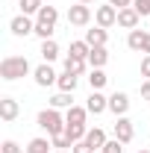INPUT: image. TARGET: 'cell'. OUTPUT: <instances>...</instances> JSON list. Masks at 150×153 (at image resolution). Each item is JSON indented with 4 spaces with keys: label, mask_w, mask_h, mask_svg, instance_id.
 Segmentation results:
<instances>
[{
    "label": "cell",
    "mask_w": 150,
    "mask_h": 153,
    "mask_svg": "<svg viewBox=\"0 0 150 153\" xmlns=\"http://www.w3.org/2000/svg\"><path fill=\"white\" fill-rule=\"evenodd\" d=\"M36 121H38V127L50 135V138H53V135H65V127H68V121H65V118L59 115V109H53V106L41 109Z\"/></svg>",
    "instance_id": "1"
},
{
    "label": "cell",
    "mask_w": 150,
    "mask_h": 153,
    "mask_svg": "<svg viewBox=\"0 0 150 153\" xmlns=\"http://www.w3.org/2000/svg\"><path fill=\"white\" fill-rule=\"evenodd\" d=\"M30 74V62L27 56H6L0 62V76L6 79V82H12V79H21V76Z\"/></svg>",
    "instance_id": "2"
},
{
    "label": "cell",
    "mask_w": 150,
    "mask_h": 153,
    "mask_svg": "<svg viewBox=\"0 0 150 153\" xmlns=\"http://www.w3.org/2000/svg\"><path fill=\"white\" fill-rule=\"evenodd\" d=\"M127 47L135 50V53L150 56V33H144V30H130V36H127Z\"/></svg>",
    "instance_id": "3"
},
{
    "label": "cell",
    "mask_w": 150,
    "mask_h": 153,
    "mask_svg": "<svg viewBox=\"0 0 150 153\" xmlns=\"http://www.w3.org/2000/svg\"><path fill=\"white\" fill-rule=\"evenodd\" d=\"M94 21H97V27L109 30V27H115V24H118V9H115L112 3L97 6V9H94Z\"/></svg>",
    "instance_id": "4"
},
{
    "label": "cell",
    "mask_w": 150,
    "mask_h": 153,
    "mask_svg": "<svg viewBox=\"0 0 150 153\" xmlns=\"http://www.w3.org/2000/svg\"><path fill=\"white\" fill-rule=\"evenodd\" d=\"M88 21H91V6L74 3V6L68 9V24H74V27H88Z\"/></svg>",
    "instance_id": "5"
},
{
    "label": "cell",
    "mask_w": 150,
    "mask_h": 153,
    "mask_svg": "<svg viewBox=\"0 0 150 153\" xmlns=\"http://www.w3.org/2000/svg\"><path fill=\"white\" fill-rule=\"evenodd\" d=\"M33 76H36V85H41V88H47V85H56V82H59V74L50 68V62L38 65L36 71H33Z\"/></svg>",
    "instance_id": "6"
},
{
    "label": "cell",
    "mask_w": 150,
    "mask_h": 153,
    "mask_svg": "<svg viewBox=\"0 0 150 153\" xmlns=\"http://www.w3.org/2000/svg\"><path fill=\"white\" fill-rule=\"evenodd\" d=\"M132 135H135V130H132V121H130V118H127V115L115 118V138H118L121 144H130Z\"/></svg>",
    "instance_id": "7"
},
{
    "label": "cell",
    "mask_w": 150,
    "mask_h": 153,
    "mask_svg": "<svg viewBox=\"0 0 150 153\" xmlns=\"http://www.w3.org/2000/svg\"><path fill=\"white\" fill-rule=\"evenodd\" d=\"M9 30H12V36H30V33H36V21H30V15H18V18L9 21Z\"/></svg>",
    "instance_id": "8"
},
{
    "label": "cell",
    "mask_w": 150,
    "mask_h": 153,
    "mask_svg": "<svg viewBox=\"0 0 150 153\" xmlns=\"http://www.w3.org/2000/svg\"><path fill=\"white\" fill-rule=\"evenodd\" d=\"M109 112H115V118H121V115L130 112V94L127 91H115L109 97Z\"/></svg>",
    "instance_id": "9"
},
{
    "label": "cell",
    "mask_w": 150,
    "mask_h": 153,
    "mask_svg": "<svg viewBox=\"0 0 150 153\" xmlns=\"http://www.w3.org/2000/svg\"><path fill=\"white\" fill-rule=\"evenodd\" d=\"M85 109H88V115H103L109 109V97L100 94V91H91L88 100H85Z\"/></svg>",
    "instance_id": "10"
},
{
    "label": "cell",
    "mask_w": 150,
    "mask_h": 153,
    "mask_svg": "<svg viewBox=\"0 0 150 153\" xmlns=\"http://www.w3.org/2000/svg\"><path fill=\"white\" fill-rule=\"evenodd\" d=\"M138 21H141V15H138L132 6L118 9V27H124V30H138Z\"/></svg>",
    "instance_id": "11"
},
{
    "label": "cell",
    "mask_w": 150,
    "mask_h": 153,
    "mask_svg": "<svg viewBox=\"0 0 150 153\" xmlns=\"http://www.w3.org/2000/svg\"><path fill=\"white\" fill-rule=\"evenodd\" d=\"M21 112V106H18V100L15 97H0V118L9 124V121H15Z\"/></svg>",
    "instance_id": "12"
},
{
    "label": "cell",
    "mask_w": 150,
    "mask_h": 153,
    "mask_svg": "<svg viewBox=\"0 0 150 153\" xmlns=\"http://www.w3.org/2000/svg\"><path fill=\"white\" fill-rule=\"evenodd\" d=\"M85 62H88V68H103V65L109 62V50H106V44H103V47H91Z\"/></svg>",
    "instance_id": "13"
},
{
    "label": "cell",
    "mask_w": 150,
    "mask_h": 153,
    "mask_svg": "<svg viewBox=\"0 0 150 153\" xmlns=\"http://www.w3.org/2000/svg\"><path fill=\"white\" fill-rule=\"evenodd\" d=\"M38 53H41L44 62H53V59H59V44L53 41V38H44L41 47H38Z\"/></svg>",
    "instance_id": "14"
},
{
    "label": "cell",
    "mask_w": 150,
    "mask_h": 153,
    "mask_svg": "<svg viewBox=\"0 0 150 153\" xmlns=\"http://www.w3.org/2000/svg\"><path fill=\"white\" fill-rule=\"evenodd\" d=\"M36 21H38V24H47V27H56V21H59L56 6H41L38 15H36Z\"/></svg>",
    "instance_id": "15"
},
{
    "label": "cell",
    "mask_w": 150,
    "mask_h": 153,
    "mask_svg": "<svg viewBox=\"0 0 150 153\" xmlns=\"http://www.w3.org/2000/svg\"><path fill=\"white\" fill-rule=\"evenodd\" d=\"M106 38H109V33H106L103 27H94V30H85V41H88L91 47H103V44H106Z\"/></svg>",
    "instance_id": "16"
},
{
    "label": "cell",
    "mask_w": 150,
    "mask_h": 153,
    "mask_svg": "<svg viewBox=\"0 0 150 153\" xmlns=\"http://www.w3.org/2000/svg\"><path fill=\"white\" fill-rule=\"evenodd\" d=\"M106 82H109V76H106L103 68H91V71H88V85H91V91H100Z\"/></svg>",
    "instance_id": "17"
},
{
    "label": "cell",
    "mask_w": 150,
    "mask_h": 153,
    "mask_svg": "<svg viewBox=\"0 0 150 153\" xmlns=\"http://www.w3.org/2000/svg\"><path fill=\"white\" fill-rule=\"evenodd\" d=\"M85 133H88V127H85V124H68V127H65V138H68L71 144L82 141V138H85Z\"/></svg>",
    "instance_id": "18"
},
{
    "label": "cell",
    "mask_w": 150,
    "mask_h": 153,
    "mask_svg": "<svg viewBox=\"0 0 150 153\" xmlns=\"http://www.w3.org/2000/svg\"><path fill=\"white\" fill-rule=\"evenodd\" d=\"M85 141H88V144H91L94 150L100 153V150H103V144H106V133H103L100 127H91V130L85 133Z\"/></svg>",
    "instance_id": "19"
},
{
    "label": "cell",
    "mask_w": 150,
    "mask_h": 153,
    "mask_svg": "<svg viewBox=\"0 0 150 153\" xmlns=\"http://www.w3.org/2000/svg\"><path fill=\"white\" fill-rule=\"evenodd\" d=\"M85 68H88V62H85V59H76V56H71V53H68V56H65V71H68V74H85Z\"/></svg>",
    "instance_id": "20"
},
{
    "label": "cell",
    "mask_w": 150,
    "mask_h": 153,
    "mask_svg": "<svg viewBox=\"0 0 150 153\" xmlns=\"http://www.w3.org/2000/svg\"><path fill=\"white\" fill-rule=\"evenodd\" d=\"M85 118H88V109L85 106H76V103L65 112V121L68 124H85Z\"/></svg>",
    "instance_id": "21"
},
{
    "label": "cell",
    "mask_w": 150,
    "mask_h": 153,
    "mask_svg": "<svg viewBox=\"0 0 150 153\" xmlns=\"http://www.w3.org/2000/svg\"><path fill=\"white\" fill-rule=\"evenodd\" d=\"M50 106H53V109H71V106H74V94H71V91H59V94L50 97Z\"/></svg>",
    "instance_id": "22"
},
{
    "label": "cell",
    "mask_w": 150,
    "mask_h": 153,
    "mask_svg": "<svg viewBox=\"0 0 150 153\" xmlns=\"http://www.w3.org/2000/svg\"><path fill=\"white\" fill-rule=\"evenodd\" d=\"M76 82H79V76L76 74H68V71H65V74H59V91H71V94H74V88H76Z\"/></svg>",
    "instance_id": "23"
},
{
    "label": "cell",
    "mask_w": 150,
    "mask_h": 153,
    "mask_svg": "<svg viewBox=\"0 0 150 153\" xmlns=\"http://www.w3.org/2000/svg\"><path fill=\"white\" fill-rule=\"evenodd\" d=\"M50 147H53V141L50 138H33L30 144H27V153H50Z\"/></svg>",
    "instance_id": "24"
},
{
    "label": "cell",
    "mask_w": 150,
    "mask_h": 153,
    "mask_svg": "<svg viewBox=\"0 0 150 153\" xmlns=\"http://www.w3.org/2000/svg\"><path fill=\"white\" fill-rule=\"evenodd\" d=\"M88 50H91V44L82 38V41H71V56H76V59H88Z\"/></svg>",
    "instance_id": "25"
},
{
    "label": "cell",
    "mask_w": 150,
    "mask_h": 153,
    "mask_svg": "<svg viewBox=\"0 0 150 153\" xmlns=\"http://www.w3.org/2000/svg\"><path fill=\"white\" fill-rule=\"evenodd\" d=\"M21 15H38V9L44 6V0H21Z\"/></svg>",
    "instance_id": "26"
},
{
    "label": "cell",
    "mask_w": 150,
    "mask_h": 153,
    "mask_svg": "<svg viewBox=\"0 0 150 153\" xmlns=\"http://www.w3.org/2000/svg\"><path fill=\"white\" fill-rule=\"evenodd\" d=\"M53 33H56V27H47V24H38L36 21V36L44 41V38H53Z\"/></svg>",
    "instance_id": "27"
},
{
    "label": "cell",
    "mask_w": 150,
    "mask_h": 153,
    "mask_svg": "<svg viewBox=\"0 0 150 153\" xmlns=\"http://www.w3.org/2000/svg\"><path fill=\"white\" fill-rule=\"evenodd\" d=\"M0 153H24V147H21L18 141H12V138H6V141L0 144Z\"/></svg>",
    "instance_id": "28"
},
{
    "label": "cell",
    "mask_w": 150,
    "mask_h": 153,
    "mask_svg": "<svg viewBox=\"0 0 150 153\" xmlns=\"http://www.w3.org/2000/svg\"><path fill=\"white\" fill-rule=\"evenodd\" d=\"M132 9H135L141 18H144V15L150 18V0H132Z\"/></svg>",
    "instance_id": "29"
},
{
    "label": "cell",
    "mask_w": 150,
    "mask_h": 153,
    "mask_svg": "<svg viewBox=\"0 0 150 153\" xmlns=\"http://www.w3.org/2000/svg\"><path fill=\"white\" fill-rule=\"evenodd\" d=\"M50 141H53V147H56V150H71V147H74V144H71L65 135H53Z\"/></svg>",
    "instance_id": "30"
},
{
    "label": "cell",
    "mask_w": 150,
    "mask_h": 153,
    "mask_svg": "<svg viewBox=\"0 0 150 153\" xmlns=\"http://www.w3.org/2000/svg\"><path fill=\"white\" fill-rule=\"evenodd\" d=\"M100 153H124V147H121V141H118V138H112V141H106V144H103V150Z\"/></svg>",
    "instance_id": "31"
},
{
    "label": "cell",
    "mask_w": 150,
    "mask_h": 153,
    "mask_svg": "<svg viewBox=\"0 0 150 153\" xmlns=\"http://www.w3.org/2000/svg\"><path fill=\"white\" fill-rule=\"evenodd\" d=\"M71 153H97L91 147V144H88V141H85V138H82V141H76L74 147H71Z\"/></svg>",
    "instance_id": "32"
},
{
    "label": "cell",
    "mask_w": 150,
    "mask_h": 153,
    "mask_svg": "<svg viewBox=\"0 0 150 153\" xmlns=\"http://www.w3.org/2000/svg\"><path fill=\"white\" fill-rule=\"evenodd\" d=\"M141 76H144V79H150V56L141 59Z\"/></svg>",
    "instance_id": "33"
},
{
    "label": "cell",
    "mask_w": 150,
    "mask_h": 153,
    "mask_svg": "<svg viewBox=\"0 0 150 153\" xmlns=\"http://www.w3.org/2000/svg\"><path fill=\"white\" fill-rule=\"evenodd\" d=\"M115 9H127V6H132V0H109Z\"/></svg>",
    "instance_id": "34"
},
{
    "label": "cell",
    "mask_w": 150,
    "mask_h": 153,
    "mask_svg": "<svg viewBox=\"0 0 150 153\" xmlns=\"http://www.w3.org/2000/svg\"><path fill=\"white\" fill-rule=\"evenodd\" d=\"M141 97H144V100H150V79H144V82H141Z\"/></svg>",
    "instance_id": "35"
},
{
    "label": "cell",
    "mask_w": 150,
    "mask_h": 153,
    "mask_svg": "<svg viewBox=\"0 0 150 153\" xmlns=\"http://www.w3.org/2000/svg\"><path fill=\"white\" fill-rule=\"evenodd\" d=\"M76 3H85V6H91V3H94V0H76Z\"/></svg>",
    "instance_id": "36"
},
{
    "label": "cell",
    "mask_w": 150,
    "mask_h": 153,
    "mask_svg": "<svg viewBox=\"0 0 150 153\" xmlns=\"http://www.w3.org/2000/svg\"><path fill=\"white\" fill-rule=\"evenodd\" d=\"M138 153H150V150H144V147H141V150H138Z\"/></svg>",
    "instance_id": "37"
},
{
    "label": "cell",
    "mask_w": 150,
    "mask_h": 153,
    "mask_svg": "<svg viewBox=\"0 0 150 153\" xmlns=\"http://www.w3.org/2000/svg\"><path fill=\"white\" fill-rule=\"evenodd\" d=\"M56 153H68V150H56Z\"/></svg>",
    "instance_id": "38"
}]
</instances>
